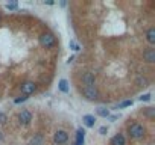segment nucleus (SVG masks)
Segmentation results:
<instances>
[{
	"instance_id": "16",
	"label": "nucleus",
	"mask_w": 155,
	"mask_h": 145,
	"mask_svg": "<svg viewBox=\"0 0 155 145\" xmlns=\"http://www.w3.org/2000/svg\"><path fill=\"white\" fill-rule=\"evenodd\" d=\"M137 83H138L140 86H146V85H147V80H146L144 77H138V80H137Z\"/></svg>"
},
{
	"instance_id": "17",
	"label": "nucleus",
	"mask_w": 155,
	"mask_h": 145,
	"mask_svg": "<svg viewBox=\"0 0 155 145\" xmlns=\"http://www.w3.org/2000/svg\"><path fill=\"white\" fill-rule=\"evenodd\" d=\"M17 6H18V5H17L15 2H12V3H8V5H6V8H8V9H17Z\"/></svg>"
},
{
	"instance_id": "18",
	"label": "nucleus",
	"mask_w": 155,
	"mask_h": 145,
	"mask_svg": "<svg viewBox=\"0 0 155 145\" xmlns=\"http://www.w3.org/2000/svg\"><path fill=\"white\" fill-rule=\"evenodd\" d=\"M140 100H141V101H149V100H150V94H144V95H141Z\"/></svg>"
},
{
	"instance_id": "4",
	"label": "nucleus",
	"mask_w": 155,
	"mask_h": 145,
	"mask_svg": "<svg viewBox=\"0 0 155 145\" xmlns=\"http://www.w3.org/2000/svg\"><path fill=\"white\" fill-rule=\"evenodd\" d=\"M68 140V133L65 130H56L55 134H53V142L56 145H62Z\"/></svg>"
},
{
	"instance_id": "14",
	"label": "nucleus",
	"mask_w": 155,
	"mask_h": 145,
	"mask_svg": "<svg viewBox=\"0 0 155 145\" xmlns=\"http://www.w3.org/2000/svg\"><path fill=\"white\" fill-rule=\"evenodd\" d=\"M97 115H99V116L107 118V116H110V110H108V109H105V107H99V109H97Z\"/></svg>"
},
{
	"instance_id": "3",
	"label": "nucleus",
	"mask_w": 155,
	"mask_h": 145,
	"mask_svg": "<svg viewBox=\"0 0 155 145\" xmlns=\"http://www.w3.org/2000/svg\"><path fill=\"white\" fill-rule=\"evenodd\" d=\"M81 91L88 100H97V97H99V91L96 86H84Z\"/></svg>"
},
{
	"instance_id": "2",
	"label": "nucleus",
	"mask_w": 155,
	"mask_h": 145,
	"mask_svg": "<svg viewBox=\"0 0 155 145\" xmlns=\"http://www.w3.org/2000/svg\"><path fill=\"white\" fill-rule=\"evenodd\" d=\"M55 42H56V39H55V35H53V33H50V32H44V33L40 35V44H41L44 48H50V47H53Z\"/></svg>"
},
{
	"instance_id": "23",
	"label": "nucleus",
	"mask_w": 155,
	"mask_h": 145,
	"mask_svg": "<svg viewBox=\"0 0 155 145\" xmlns=\"http://www.w3.org/2000/svg\"><path fill=\"white\" fill-rule=\"evenodd\" d=\"M99 133L101 134H107V127H101L99 128Z\"/></svg>"
},
{
	"instance_id": "22",
	"label": "nucleus",
	"mask_w": 155,
	"mask_h": 145,
	"mask_svg": "<svg viewBox=\"0 0 155 145\" xmlns=\"http://www.w3.org/2000/svg\"><path fill=\"white\" fill-rule=\"evenodd\" d=\"M70 45L73 47V50H79V45H78V44H76L74 41H71V42H70Z\"/></svg>"
},
{
	"instance_id": "5",
	"label": "nucleus",
	"mask_w": 155,
	"mask_h": 145,
	"mask_svg": "<svg viewBox=\"0 0 155 145\" xmlns=\"http://www.w3.org/2000/svg\"><path fill=\"white\" fill-rule=\"evenodd\" d=\"M35 89H37V85H35L34 82H25V83H21V94H23L25 97L34 94Z\"/></svg>"
},
{
	"instance_id": "6",
	"label": "nucleus",
	"mask_w": 155,
	"mask_h": 145,
	"mask_svg": "<svg viewBox=\"0 0 155 145\" xmlns=\"http://www.w3.org/2000/svg\"><path fill=\"white\" fill-rule=\"evenodd\" d=\"M94 82H96V77H94L93 72L87 71V72H84V74H82V83L85 86H94Z\"/></svg>"
},
{
	"instance_id": "13",
	"label": "nucleus",
	"mask_w": 155,
	"mask_h": 145,
	"mask_svg": "<svg viewBox=\"0 0 155 145\" xmlns=\"http://www.w3.org/2000/svg\"><path fill=\"white\" fill-rule=\"evenodd\" d=\"M43 143V136L41 134H37L35 137L31 139V145H41Z\"/></svg>"
},
{
	"instance_id": "10",
	"label": "nucleus",
	"mask_w": 155,
	"mask_h": 145,
	"mask_svg": "<svg viewBox=\"0 0 155 145\" xmlns=\"http://www.w3.org/2000/svg\"><path fill=\"white\" fill-rule=\"evenodd\" d=\"M125 143H126V140H125V136L122 133L113 136V139H111V145H125Z\"/></svg>"
},
{
	"instance_id": "19",
	"label": "nucleus",
	"mask_w": 155,
	"mask_h": 145,
	"mask_svg": "<svg viewBox=\"0 0 155 145\" xmlns=\"http://www.w3.org/2000/svg\"><path fill=\"white\" fill-rule=\"evenodd\" d=\"M131 104H132V100H126V101H123L119 107H126V106H131Z\"/></svg>"
},
{
	"instance_id": "12",
	"label": "nucleus",
	"mask_w": 155,
	"mask_h": 145,
	"mask_svg": "<svg viewBox=\"0 0 155 145\" xmlns=\"http://www.w3.org/2000/svg\"><path fill=\"white\" fill-rule=\"evenodd\" d=\"M82 121H84V124H85L87 127H93L94 122H96V119H94L93 115H85V116L82 118Z\"/></svg>"
},
{
	"instance_id": "20",
	"label": "nucleus",
	"mask_w": 155,
	"mask_h": 145,
	"mask_svg": "<svg viewBox=\"0 0 155 145\" xmlns=\"http://www.w3.org/2000/svg\"><path fill=\"white\" fill-rule=\"evenodd\" d=\"M26 100H28V97H25V95H23V97H20V98H17V100H15V104H20V103H23V101H26Z\"/></svg>"
},
{
	"instance_id": "15",
	"label": "nucleus",
	"mask_w": 155,
	"mask_h": 145,
	"mask_svg": "<svg viewBox=\"0 0 155 145\" xmlns=\"http://www.w3.org/2000/svg\"><path fill=\"white\" fill-rule=\"evenodd\" d=\"M59 89H61L62 92H68V85H67L65 80H61V82H59Z\"/></svg>"
},
{
	"instance_id": "1",
	"label": "nucleus",
	"mask_w": 155,
	"mask_h": 145,
	"mask_svg": "<svg viewBox=\"0 0 155 145\" xmlns=\"http://www.w3.org/2000/svg\"><path fill=\"white\" fill-rule=\"evenodd\" d=\"M144 133H146V128L141 124H138V122H134V124H131L128 127V134L132 139H141L144 136Z\"/></svg>"
},
{
	"instance_id": "8",
	"label": "nucleus",
	"mask_w": 155,
	"mask_h": 145,
	"mask_svg": "<svg viewBox=\"0 0 155 145\" xmlns=\"http://www.w3.org/2000/svg\"><path fill=\"white\" fill-rule=\"evenodd\" d=\"M143 57H144L146 62L153 63V62H155V50H153V48H147V50L143 53Z\"/></svg>"
},
{
	"instance_id": "21",
	"label": "nucleus",
	"mask_w": 155,
	"mask_h": 145,
	"mask_svg": "<svg viewBox=\"0 0 155 145\" xmlns=\"http://www.w3.org/2000/svg\"><path fill=\"white\" fill-rule=\"evenodd\" d=\"M6 121V115L5 113H0V124H3Z\"/></svg>"
},
{
	"instance_id": "7",
	"label": "nucleus",
	"mask_w": 155,
	"mask_h": 145,
	"mask_svg": "<svg viewBox=\"0 0 155 145\" xmlns=\"http://www.w3.org/2000/svg\"><path fill=\"white\" fill-rule=\"evenodd\" d=\"M18 119H20V122H21V124L28 125V124L32 121V113H31L29 110H21V112H20V115H18Z\"/></svg>"
},
{
	"instance_id": "11",
	"label": "nucleus",
	"mask_w": 155,
	"mask_h": 145,
	"mask_svg": "<svg viewBox=\"0 0 155 145\" xmlns=\"http://www.w3.org/2000/svg\"><path fill=\"white\" fill-rule=\"evenodd\" d=\"M146 41H147L150 45L155 44V29H153V27H150V29L146 32Z\"/></svg>"
},
{
	"instance_id": "9",
	"label": "nucleus",
	"mask_w": 155,
	"mask_h": 145,
	"mask_svg": "<svg viewBox=\"0 0 155 145\" xmlns=\"http://www.w3.org/2000/svg\"><path fill=\"white\" fill-rule=\"evenodd\" d=\"M84 140H85V131L82 128H78L76 131V142L74 145H84Z\"/></svg>"
}]
</instances>
